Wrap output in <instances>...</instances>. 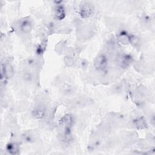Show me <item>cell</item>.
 Masks as SVG:
<instances>
[{
	"mask_svg": "<svg viewBox=\"0 0 155 155\" xmlns=\"http://www.w3.org/2000/svg\"><path fill=\"white\" fill-rule=\"evenodd\" d=\"M107 58L104 55H100L95 60V67L97 70L102 71L105 69L107 65Z\"/></svg>",
	"mask_w": 155,
	"mask_h": 155,
	"instance_id": "cell-1",
	"label": "cell"
},
{
	"mask_svg": "<svg viewBox=\"0 0 155 155\" xmlns=\"http://www.w3.org/2000/svg\"><path fill=\"white\" fill-rule=\"evenodd\" d=\"M131 57L129 55L122 54L120 55L117 58L118 64L123 68L128 67L131 62Z\"/></svg>",
	"mask_w": 155,
	"mask_h": 155,
	"instance_id": "cell-2",
	"label": "cell"
},
{
	"mask_svg": "<svg viewBox=\"0 0 155 155\" xmlns=\"http://www.w3.org/2000/svg\"><path fill=\"white\" fill-rule=\"evenodd\" d=\"M34 117L37 118H42L45 114V109L43 106H37L32 112Z\"/></svg>",
	"mask_w": 155,
	"mask_h": 155,
	"instance_id": "cell-3",
	"label": "cell"
},
{
	"mask_svg": "<svg viewBox=\"0 0 155 155\" xmlns=\"http://www.w3.org/2000/svg\"><path fill=\"white\" fill-rule=\"evenodd\" d=\"M32 27V25L30 21L28 20H24L22 21L20 25V28L21 30L24 32V33H29L31 31Z\"/></svg>",
	"mask_w": 155,
	"mask_h": 155,
	"instance_id": "cell-4",
	"label": "cell"
},
{
	"mask_svg": "<svg viewBox=\"0 0 155 155\" xmlns=\"http://www.w3.org/2000/svg\"><path fill=\"white\" fill-rule=\"evenodd\" d=\"M92 13V9L90 6L85 4L81 9V15L83 17H88Z\"/></svg>",
	"mask_w": 155,
	"mask_h": 155,
	"instance_id": "cell-5",
	"label": "cell"
},
{
	"mask_svg": "<svg viewBox=\"0 0 155 155\" xmlns=\"http://www.w3.org/2000/svg\"><path fill=\"white\" fill-rule=\"evenodd\" d=\"M7 151L12 154H17L19 151V148H18V146L15 143H11L7 145Z\"/></svg>",
	"mask_w": 155,
	"mask_h": 155,
	"instance_id": "cell-6",
	"label": "cell"
},
{
	"mask_svg": "<svg viewBox=\"0 0 155 155\" xmlns=\"http://www.w3.org/2000/svg\"><path fill=\"white\" fill-rule=\"evenodd\" d=\"M64 15H65V13L64 10V7L61 6L57 7L56 9V16L58 18V19L60 20L63 19L64 18Z\"/></svg>",
	"mask_w": 155,
	"mask_h": 155,
	"instance_id": "cell-7",
	"label": "cell"
},
{
	"mask_svg": "<svg viewBox=\"0 0 155 155\" xmlns=\"http://www.w3.org/2000/svg\"><path fill=\"white\" fill-rule=\"evenodd\" d=\"M119 40H120V42H121L122 43H124V44L128 43L130 41V38H129V37L126 35V33H122V34H120Z\"/></svg>",
	"mask_w": 155,
	"mask_h": 155,
	"instance_id": "cell-8",
	"label": "cell"
},
{
	"mask_svg": "<svg viewBox=\"0 0 155 155\" xmlns=\"http://www.w3.org/2000/svg\"><path fill=\"white\" fill-rule=\"evenodd\" d=\"M136 125H137V127H140L142 128V127H145V121L143 119H139L137 120Z\"/></svg>",
	"mask_w": 155,
	"mask_h": 155,
	"instance_id": "cell-9",
	"label": "cell"
}]
</instances>
